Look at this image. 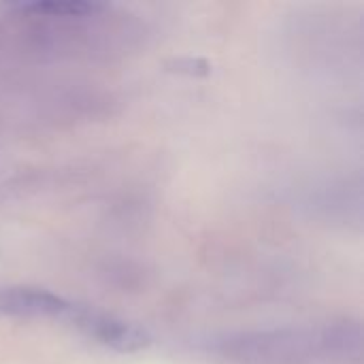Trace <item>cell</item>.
<instances>
[{
	"label": "cell",
	"mask_w": 364,
	"mask_h": 364,
	"mask_svg": "<svg viewBox=\"0 0 364 364\" xmlns=\"http://www.w3.org/2000/svg\"><path fill=\"white\" fill-rule=\"evenodd\" d=\"M75 305L38 288H0V314L19 318H70Z\"/></svg>",
	"instance_id": "3957f363"
},
{
	"label": "cell",
	"mask_w": 364,
	"mask_h": 364,
	"mask_svg": "<svg viewBox=\"0 0 364 364\" xmlns=\"http://www.w3.org/2000/svg\"><path fill=\"white\" fill-rule=\"evenodd\" d=\"M23 11L38 13V15H49V17H85L94 11H98V4L90 2H36V4H26L21 6Z\"/></svg>",
	"instance_id": "277c9868"
},
{
	"label": "cell",
	"mask_w": 364,
	"mask_h": 364,
	"mask_svg": "<svg viewBox=\"0 0 364 364\" xmlns=\"http://www.w3.org/2000/svg\"><path fill=\"white\" fill-rule=\"evenodd\" d=\"M209 352L224 364H360L358 324L239 333L215 339Z\"/></svg>",
	"instance_id": "6da1fadb"
},
{
	"label": "cell",
	"mask_w": 364,
	"mask_h": 364,
	"mask_svg": "<svg viewBox=\"0 0 364 364\" xmlns=\"http://www.w3.org/2000/svg\"><path fill=\"white\" fill-rule=\"evenodd\" d=\"M70 320L83 335H87L96 343L111 348L115 352H122V354L141 352V350L149 348V343H151V337L141 326H134L115 316L85 311V309L75 307L70 314Z\"/></svg>",
	"instance_id": "7a4b0ae2"
}]
</instances>
